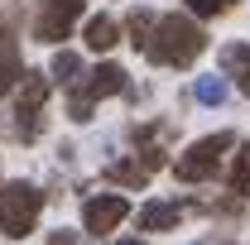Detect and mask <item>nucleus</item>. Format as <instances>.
Listing matches in <instances>:
<instances>
[{
  "label": "nucleus",
  "mask_w": 250,
  "mask_h": 245,
  "mask_svg": "<svg viewBox=\"0 0 250 245\" xmlns=\"http://www.w3.org/2000/svg\"><path fill=\"white\" fill-rule=\"evenodd\" d=\"M125 216H130V202H125L121 192H101V197H92V202L82 207V221H87V231H92V236L116 231Z\"/></svg>",
  "instance_id": "nucleus-6"
},
{
  "label": "nucleus",
  "mask_w": 250,
  "mask_h": 245,
  "mask_svg": "<svg viewBox=\"0 0 250 245\" xmlns=\"http://www.w3.org/2000/svg\"><path fill=\"white\" fill-rule=\"evenodd\" d=\"M24 82H20V101H15V116H20V135L34 140V130H39V111H43V101H48V77L43 72H20Z\"/></svg>",
  "instance_id": "nucleus-4"
},
{
  "label": "nucleus",
  "mask_w": 250,
  "mask_h": 245,
  "mask_svg": "<svg viewBox=\"0 0 250 245\" xmlns=\"http://www.w3.org/2000/svg\"><path fill=\"white\" fill-rule=\"evenodd\" d=\"M20 82V48H15V39L0 29V92H10Z\"/></svg>",
  "instance_id": "nucleus-10"
},
{
  "label": "nucleus",
  "mask_w": 250,
  "mask_h": 245,
  "mask_svg": "<svg viewBox=\"0 0 250 245\" xmlns=\"http://www.w3.org/2000/svg\"><path fill=\"white\" fill-rule=\"evenodd\" d=\"M116 43H121V29H116V20H106V15L87 20V48H96V53H111Z\"/></svg>",
  "instance_id": "nucleus-9"
},
{
  "label": "nucleus",
  "mask_w": 250,
  "mask_h": 245,
  "mask_svg": "<svg viewBox=\"0 0 250 245\" xmlns=\"http://www.w3.org/2000/svg\"><path fill=\"white\" fill-rule=\"evenodd\" d=\"M149 29H154V15H149V10H135V15H130V43L145 48V43H149Z\"/></svg>",
  "instance_id": "nucleus-13"
},
{
  "label": "nucleus",
  "mask_w": 250,
  "mask_h": 245,
  "mask_svg": "<svg viewBox=\"0 0 250 245\" xmlns=\"http://www.w3.org/2000/svg\"><path fill=\"white\" fill-rule=\"evenodd\" d=\"M106 173H111L116 183H125V187H145L149 183V168H145V163H111Z\"/></svg>",
  "instance_id": "nucleus-12"
},
{
  "label": "nucleus",
  "mask_w": 250,
  "mask_h": 245,
  "mask_svg": "<svg viewBox=\"0 0 250 245\" xmlns=\"http://www.w3.org/2000/svg\"><path fill=\"white\" fill-rule=\"evenodd\" d=\"M221 72H231V77H250V43H226L221 48Z\"/></svg>",
  "instance_id": "nucleus-11"
},
{
  "label": "nucleus",
  "mask_w": 250,
  "mask_h": 245,
  "mask_svg": "<svg viewBox=\"0 0 250 245\" xmlns=\"http://www.w3.org/2000/svg\"><path fill=\"white\" fill-rule=\"evenodd\" d=\"M241 87H246V96H250V77H246V82H241Z\"/></svg>",
  "instance_id": "nucleus-20"
},
{
  "label": "nucleus",
  "mask_w": 250,
  "mask_h": 245,
  "mask_svg": "<svg viewBox=\"0 0 250 245\" xmlns=\"http://www.w3.org/2000/svg\"><path fill=\"white\" fill-rule=\"evenodd\" d=\"M77 15H82V0H43V10H39V20H34V34H39L43 43H58V39L72 34Z\"/></svg>",
  "instance_id": "nucleus-5"
},
{
  "label": "nucleus",
  "mask_w": 250,
  "mask_h": 245,
  "mask_svg": "<svg viewBox=\"0 0 250 245\" xmlns=\"http://www.w3.org/2000/svg\"><path fill=\"white\" fill-rule=\"evenodd\" d=\"M192 5V15H221V10H231L236 0H188Z\"/></svg>",
  "instance_id": "nucleus-17"
},
{
  "label": "nucleus",
  "mask_w": 250,
  "mask_h": 245,
  "mask_svg": "<svg viewBox=\"0 0 250 245\" xmlns=\"http://www.w3.org/2000/svg\"><path fill=\"white\" fill-rule=\"evenodd\" d=\"M77 241V231H53V236H48V245H72Z\"/></svg>",
  "instance_id": "nucleus-18"
},
{
  "label": "nucleus",
  "mask_w": 250,
  "mask_h": 245,
  "mask_svg": "<svg viewBox=\"0 0 250 245\" xmlns=\"http://www.w3.org/2000/svg\"><path fill=\"white\" fill-rule=\"evenodd\" d=\"M116 245H145V241H116Z\"/></svg>",
  "instance_id": "nucleus-19"
},
{
  "label": "nucleus",
  "mask_w": 250,
  "mask_h": 245,
  "mask_svg": "<svg viewBox=\"0 0 250 245\" xmlns=\"http://www.w3.org/2000/svg\"><path fill=\"white\" fill-rule=\"evenodd\" d=\"M231 144H236L231 135H207V140H197V144L173 163V173H178L183 183H207V178L221 168V154L231 149Z\"/></svg>",
  "instance_id": "nucleus-3"
},
{
  "label": "nucleus",
  "mask_w": 250,
  "mask_h": 245,
  "mask_svg": "<svg viewBox=\"0 0 250 245\" xmlns=\"http://www.w3.org/2000/svg\"><path fill=\"white\" fill-rule=\"evenodd\" d=\"M178 216H183L178 202H149V207H140V231H173Z\"/></svg>",
  "instance_id": "nucleus-8"
},
{
  "label": "nucleus",
  "mask_w": 250,
  "mask_h": 245,
  "mask_svg": "<svg viewBox=\"0 0 250 245\" xmlns=\"http://www.w3.org/2000/svg\"><path fill=\"white\" fill-rule=\"evenodd\" d=\"M77 72H82V58H77V53H67V48L53 53V77H58V82H72Z\"/></svg>",
  "instance_id": "nucleus-15"
},
{
  "label": "nucleus",
  "mask_w": 250,
  "mask_h": 245,
  "mask_svg": "<svg viewBox=\"0 0 250 245\" xmlns=\"http://www.w3.org/2000/svg\"><path fill=\"white\" fill-rule=\"evenodd\" d=\"M197 101H202V106H221V101H226V82H221V77H202V82H197Z\"/></svg>",
  "instance_id": "nucleus-16"
},
{
  "label": "nucleus",
  "mask_w": 250,
  "mask_h": 245,
  "mask_svg": "<svg viewBox=\"0 0 250 245\" xmlns=\"http://www.w3.org/2000/svg\"><path fill=\"white\" fill-rule=\"evenodd\" d=\"M231 192H241V197H250V144L241 149V159H236V168H231Z\"/></svg>",
  "instance_id": "nucleus-14"
},
{
  "label": "nucleus",
  "mask_w": 250,
  "mask_h": 245,
  "mask_svg": "<svg viewBox=\"0 0 250 245\" xmlns=\"http://www.w3.org/2000/svg\"><path fill=\"white\" fill-rule=\"evenodd\" d=\"M202 48H207V34L192 20H183V15H164L149 29V43H145V53L154 62H164V67H188Z\"/></svg>",
  "instance_id": "nucleus-1"
},
{
  "label": "nucleus",
  "mask_w": 250,
  "mask_h": 245,
  "mask_svg": "<svg viewBox=\"0 0 250 245\" xmlns=\"http://www.w3.org/2000/svg\"><path fill=\"white\" fill-rule=\"evenodd\" d=\"M125 92V67H116V62H101V67H92L87 72V87H77L72 96H82V101H101V96H116Z\"/></svg>",
  "instance_id": "nucleus-7"
},
{
  "label": "nucleus",
  "mask_w": 250,
  "mask_h": 245,
  "mask_svg": "<svg viewBox=\"0 0 250 245\" xmlns=\"http://www.w3.org/2000/svg\"><path fill=\"white\" fill-rule=\"evenodd\" d=\"M39 212H43V192L34 183H10L0 187V231L5 236H29L34 221H39Z\"/></svg>",
  "instance_id": "nucleus-2"
}]
</instances>
